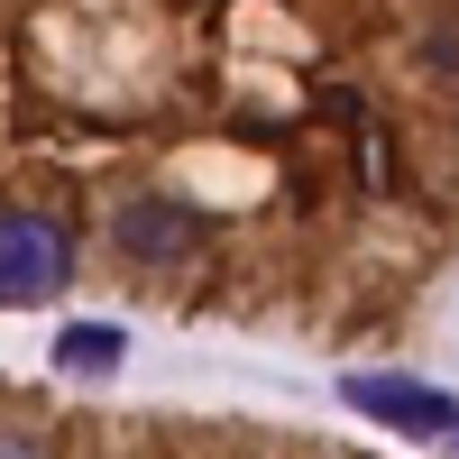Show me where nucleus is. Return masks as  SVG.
<instances>
[{
  "instance_id": "7ed1b4c3",
  "label": "nucleus",
  "mask_w": 459,
  "mask_h": 459,
  "mask_svg": "<svg viewBox=\"0 0 459 459\" xmlns=\"http://www.w3.org/2000/svg\"><path fill=\"white\" fill-rule=\"evenodd\" d=\"M110 248L138 257V266H184V257L203 248V212L147 194V203H129V212H110Z\"/></svg>"
},
{
  "instance_id": "f03ea898",
  "label": "nucleus",
  "mask_w": 459,
  "mask_h": 459,
  "mask_svg": "<svg viewBox=\"0 0 459 459\" xmlns=\"http://www.w3.org/2000/svg\"><path fill=\"white\" fill-rule=\"evenodd\" d=\"M340 404L368 413V423H386V432H404V441H459V395L450 386H423V377L359 368V377H340Z\"/></svg>"
},
{
  "instance_id": "39448f33",
  "label": "nucleus",
  "mask_w": 459,
  "mask_h": 459,
  "mask_svg": "<svg viewBox=\"0 0 459 459\" xmlns=\"http://www.w3.org/2000/svg\"><path fill=\"white\" fill-rule=\"evenodd\" d=\"M0 459H37V441H19V432H0Z\"/></svg>"
},
{
  "instance_id": "f257e3e1",
  "label": "nucleus",
  "mask_w": 459,
  "mask_h": 459,
  "mask_svg": "<svg viewBox=\"0 0 459 459\" xmlns=\"http://www.w3.org/2000/svg\"><path fill=\"white\" fill-rule=\"evenodd\" d=\"M74 285V230L47 212H0V313L56 303Z\"/></svg>"
},
{
  "instance_id": "20e7f679",
  "label": "nucleus",
  "mask_w": 459,
  "mask_h": 459,
  "mask_svg": "<svg viewBox=\"0 0 459 459\" xmlns=\"http://www.w3.org/2000/svg\"><path fill=\"white\" fill-rule=\"evenodd\" d=\"M120 359H129V331L120 322H65L56 331V368L65 377H110Z\"/></svg>"
}]
</instances>
